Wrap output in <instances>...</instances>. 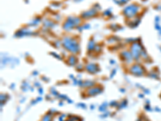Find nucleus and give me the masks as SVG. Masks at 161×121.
<instances>
[{
    "mask_svg": "<svg viewBox=\"0 0 161 121\" xmlns=\"http://www.w3.org/2000/svg\"><path fill=\"white\" fill-rule=\"evenodd\" d=\"M63 45L66 49H69L73 53H75L78 50V44L75 40H72L70 38H65L63 40Z\"/></svg>",
    "mask_w": 161,
    "mask_h": 121,
    "instance_id": "f257e3e1",
    "label": "nucleus"
},
{
    "mask_svg": "<svg viewBox=\"0 0 161 121\" xmlns=\"http://www.w3.org/2000/svg\"><path fill=\"white\" fill-rule=\"evenodd\" d=\"M114 1L118 4H122V3H125L127 2V0H114Z\"/></svg>",
    "mask_w": 161,
    "mask_h": 121,
    "instance_id": "20e7f679",
    "label": "nucleus"
},
{
    "mask_svg": "<svg viewBox=\"0 0 161 121\" xmlns=\"http://www.w3.org/2000/svg\"><path fill=\"white\" fill-rule=\"evenodd\" d=\"M138 10H139V7L136 5H130L124 10V13L127 17H132L137 13Z\"/></svg>",
    "mask_w": 161,
    "mask_h": 121,
    "instance_id": "f03ea898",
    "label": "nucleus"
},
{
    "mask_svg": "<svg viewBox=\"0 0 161 121\" xmlns=\"http://www.w3.org/2000/svg\"><path fill=\"white\" fill-rule=\"evenodd\" d=\"M78 22H79V20L77 18H69L67 20V22L65 23L64 28H65V30H69V29H71L73 26H75L76 24H77Z\"/></svg>",
    "mask_w": 161,
    "mask_h": 121,
    "instance_id": "7ed1b4c3",
    "label": "nucleus"
}]
</instances>
